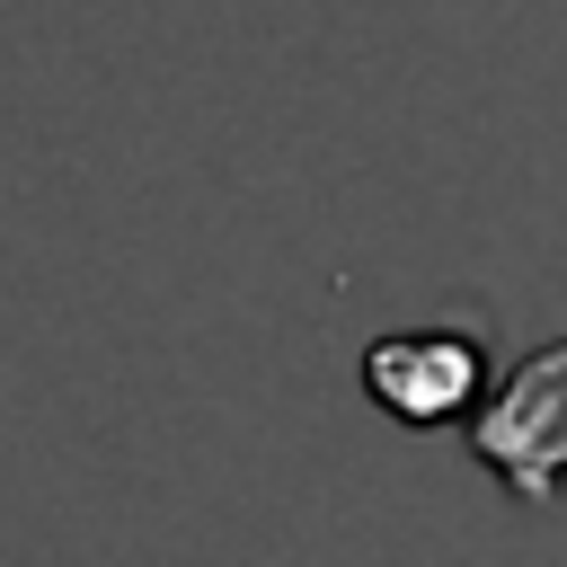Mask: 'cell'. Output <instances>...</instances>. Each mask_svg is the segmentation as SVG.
I'll list each match as a JSON object with an SVG mask.
<instances>
[{"instance_id": "cell-2", "label": "cell", "mask_w": 567, "mask_h": 567, "mask_svg": "<svg viewBox=\"0 0 567 567\" xmlns=\"http://www.w3.org/2000/svg\"><path fill=\"white\" fill-rule=\"evenodd\" d=\"M487 390H496V354H487V328L470 319H416L363 346V399L408 434L470 425Z\"/></svg>"}, {"instance_id": "cell-1", "label": "cell", "mask_w": 567, "mask_h": 567, "mask_svg": "<svg viewBox=\"0 0 567 567\" xmlns=\"http://www.w3.org/2000/svg\"><path fill=\"white\" fill-rule=\"evenodd\" d=\"M470 461L532 514H549L567 496V337L514 354L487 390V408L461 425Z\"/></svg>"}]
</instances>
